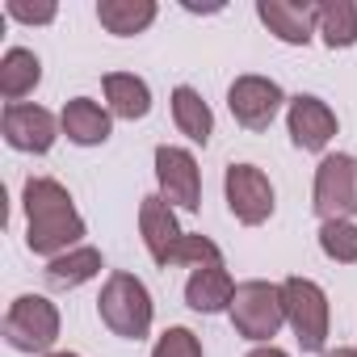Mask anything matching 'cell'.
<instances>
[{"label": "cell", "mask_w": 357, "mask_h": 357, "mask_svg": "<svg viewBox=\"0 0 357 357\" xmlns=\"http://www.w3.org/2000/svg\"><path fill=\"white\" fill-rule=\"evenodd\" d=\"M139 236H143L147 257H151L160 269H168V265H172L176 244L185 240L181 223H176V211H172L160 194H147V198L139 202Z\"/></svg>", "instance_id": "cell-12"}, {"label": "cell", "mask_w": 357, "mask_h": 357, "mask_svg": "<svg viewBox=\"0 0 357 357\" xmlns=\"http://www.w3.org/2000/svg\"><path fill=\"white\" fill-rule=\"evenodd\" d=\"M257 17L286 47H307L315 38V0H257Z\"/></svg>", "instance_id": "cell-13"}, {"label": "cell", "mask_w": 357, "mask_h": 357, "mask_svg": "<svg viewBox=\"0 0 357 357\" xmlns=\"http://www.w3.org/2000/svg\"><path fill=\"white\" fill-rule=\"evenodd\" d=\"M319 252L336 265H357V223L353 219L319 223Z\"/></svg>", "instance_id": "cell-22"}, {"label": "cell", "mask_w": 357, "mask_h": 357, "mask_svg": "<svg viewBox=\"0 0 357 357\" xmlns=\"http://www.w3.org/2000/svg\"><path fill=\"white\" fill-rule=\"evenodd\" d=\"M286 101H290V97L282 93V84L269 80V76H257V72L236 76L231 89H227V109H231V118H236L244 130H252V135L269 130Z\"/></svg>", "instance_id": "cell-8"}, {"label": "cell", "mask_w": 357, "mask_h": 357, "mask_svg": "<svg viewBox=\"0 0 357 357\" xmlns=\"http://www.w3.org/2000/svg\"><path fill=\"white\" fill-rule=\"evenodd\" d=\"M43 80V59L30 47H9L0 59V97L9 105H22V97H30Z\"/></svg>", "instance_id": "cell-19"}, {"label": "cell", "mask_w": 357, "mask_h": 357, "mask_svg": "<svg viewBox=\"0 0 357 357\" xmlns=\"http://www.w3.org/2000/svg\"><path fill=\"white\" fill-rule=\"evenodd\" d=\"M155 181H160V198L168 206H176V211L202 206V168L190 147L160 143L155 147Z\"/></svg>", "instance_id": "cell-9"}, {"label": "cell", "mask_w": 357, "mask_h": 357, "mask_svg": "<svg viewBox=\"0 0 357 357\" xmlns=\"http://www.w3.org/2000/svg\"><path fill=\"white\" fill-rule=\"evenodd\" d=\"M155 0H97V22L114 38H135L155 22Z\"/></svg>", "instance_id": "cell-20"}, {"label": "cell", "mask_w": 357, "mask_h": 357, "mask_svg": "<svg viewBox=\"0 0 357 357\" xmlns=\"http://www.w3.org/2000/svg\"><path fill=\"white\" fill-rule=\"evenodd\" d=\"M5 13L22 26H51L59 17V5L55 0H38V5H30V0H5Z\"/></svg>", "instance_id": "cell-25"}, {"label": "cell", "mask_w": 357, "mask_h": 357, "mask_svg": "<svg viewBox=\"0 0 357 357\" xmlns=\"http://www.w3.org/2000/svg\"><path fill=\"white\" fill-rule=\"evenodd\" d=\"M231 328L236 336L252 340V344H273V336L286 324V303H282V286L265 282V278H248L236 286L231 298Z\"/></svg>", "instance_id": "cell-3"}, {"label": "cell", "mask_w": 357, "mask_h": 357, "mask_svg": "<svg viewBox=\"0 0 357 357\" xmlns=\"http://www.w3.org/2000/svg\"><path fill=\"white\" fill-rule=\"evenodd\" d=\"M0 130H5V143L13 151H26V155H47L55 147V139L63 135L59 118L47 109V105H5V118H0Z\"/></svg>", "instance_id": "cell-10"}, {"label": "cell", "mask_w": 357, "mask_h": 357, "mask_svg": "<svg viewBox=\"0 0 357 357\" xmlns=\"http://www.w3.org/2000/svg\"><path fill=\"white\" fill-rule=\"evenodd\" d=\"M59 126H63L68 143H76V147H101L114 135V114L101 101H93V97H72L59 109Z\"/></svg>", "instance_id": "cell-15"}, {"label": "cell", "mask_w": 357, "mask_h": 357, "mask_svg": "<svg viewBox=\"0 0 357 357\" xmlns=\"http://www.w3.org/2000/svg\"><path fill=\"white\" fill-rule=\"evenodd\" d=\"M101 93H105V109L122 122H143L151 114V89L135 72H105Z\"/></svg>", "instance_id": "cell-16"}, {"label": "cell", "mask_w": 357, "mask_h": 357, "mask_svg": "<svg viewBox=\"0 0 357 357\" xmlns=\"http://www.w3.org/2000/svg\"><path fill=\"white\" fill-rule=\"evenodd\" d=\"M47 357H80V353H68V349H55V353H47Z\"/></svg>", "instance_id": "cell-28"}, {"label": "cell", "mask_w": 357, "mask_h": 357, "mask_svg": "<svg viewBox=\"0 0 357 357\" xmlns=\"http://www.w3.org/2000/svg\"><path fill=\"white\" fill-rule=\"evenodd\" d=\"M336 114H332V105L328 101H319V97H311V93H298V97H290L286 101V130H290V143L298 147V151H324L332 139H336Z\"/></svg>", "instance_id": "cell-11"}, {"label": "cell", "mask_w": 357, "mask_h": 357, "mask_svg": "<svg viewBox=\"0 0 357 357\" xmlns=\"http://www.w3.org/2000/svg\"><path fill=\"white\" fill-rule=\"evenodd\" d=\"M282 303H286V324H290L298 349L303 353H328L332 311H328L324 286L311 282V278H286L282 282Z\"/></svg>", "instance_id": "cell-4"}, {"label": "cell", "mask_w": 357, "mask_h": 357, "mask_svg": "<svg viewBox=\"0 0 357 357\" xmlns=\"http://www.w3.org/2000/svg\"><path fill=\"white\" fill-rule=\"evenodd\" d=\"M244 357H290L286 349H278V344H257L252 353H244Z\"/></svg>", "instance_id": "cell-26"}, {"label": "cell", "mask_w": 357, "mask_h": 357, "mask_svg": "<svg viewBox=\"0 0 357 357\" xmlns=\"http://www.w3.org/2000/svg\"><path fill=\"white\" fill-rule=\"evenodd\" d=\"M172 122H176V130H181L190 143H202V147L215 135V114L202 101V93L190 89V84H176L172 89Z\"/></svg>", "instance_id": "cell-21"}, {"label": "cell", "mask_w": 357, "mask_h": 357, "mask_svg": "<svg viewBox=\"0 0 357 357\" xmlns=\"http://www.w3.org/2000/svg\"><path fill=\"white\" fill-rule=\"evenodd\" d=\"M311 211L319 215V223L357 219V155L336 151L319 160L311 181Z\"/></svg>", "instance_id": "cell-6"}, {"label": "cell", "mask_w": 357, "mask_h": 357, "mask_svg": "<svg viewBox=\"0 0 357 357\" xmlns=\"http://www.w3.org/2000/svg\"><path fill=\"white\" fill-rule=\"evenodd\" d=\"M236 286L240 282L227 273V265L190 269V278H185V307L198 311V315H223V311H231Z\"/></svg>", "instance_id": "cell-14"}, {"label": "cell", "mask_w": 357, "mask_h": 357, "mask_svg": "<svg viewBox=\"0 0 357 357\" xmlns=\"http://www.w3.org/2000/svg\"><path fill=\"white\" fill-rule=\"evenodd\" d=\"M101 269H105V257H101V248H93V244H80V248H72V252H63V257L47 261L43 278H47V286H51V290H76V286L93 282Z\"/></svg>", "instance_id": "cell-17"}, {"label": "cell", "mask_w": 357, "mask_h": 357, "mask_svg": "<svg viewBox=\"0 0 357 357\" xmlns=\"http://www.w3.org/2000/svg\"><path fill=\"white\" fill-rule=\"evenodd\" d=\"M5 340L17 353L47 357L59 340V307L47 294H17L5 311Z\"/></svg>", "instance_id": "cell-5"}, {"label": "cell", "mask_w": 357, "mask_h": 357, "mask_svg": "<svg viewBox=\"0 0 357 357\" xmlns=\"http://www.w3.org/2000/svg\"><path fill=\"white\" fill-rule=\"evenodd\" d=\"M315 34L328 51L357 47V0H315Z\"/></svg>", "instance_id": "cell-18"}, {"label": "cell", "mask_w": 357, "mask_h": 357, "mask_svg": "<svg viewBox=\"0 0 357 357\" xmlns=\"http://www.w3.org/2000/svg\"><path fill=\"white\" fill-rule=\"evenodd\" d=\"M324 357H357V349H328Z\"/></svg>", "instance_id": "cell-27"}, {"label": "cell", "mask_w": 357, "mask_h": 357, "mask_svg": "<svg viewBox=\"0 0 357 357\" xmlns=\"http://www.w3.org/2000/svg\"><path fill=\"white\" fill-rule=\"evenodd\" d=\"M97 315L101 324L122 336V340H143L151 332V319H155V303H151V290L135 278V273H109L105 286H101V298H97Z\"/></svg>", "instance_id": "cell-2"}, {"label": "cell", "mask_w": 357, "mask_h": 357, "mask_svg": "<svg viewBox=\"0 0 357 357\" xmlns=\"http://www.w3.org/2000/svg\"><path fill=\"white\" fill-rule=\"evenodd\" d=\"M172 265H185V269H202V265H223V252L211 236L202 231H185V240L176 244L172 252Z\"/></svg>", "instance_id": "cell-23"}, {"label": "cell", "mask_w": 357, "mask_h": 357, "mask_svg": "<svg viewBox=\"0 0 357 357\" xmlns=\"http://www.w3.org/2000/svg\"><path fill=\"white\" fill-rule=\"evenodd\" d=\"M22 206H26V248L34 257H63L80 248L84 240V219L72 202V194L55 176H30L22 185Z\"/></svg>", "instance_id": "cell-1"}, {"label": "cell", "mask_w": 357, "mask_h": 357, "mask_svg": "<svg viewBox=\"0 0 357 357\" xmlns=\"http://www.w3.org/2000/svg\"><path fill=\"white\" fill-rule=\"evenodd\" d=\"M223 198H227V211L236 215V223H244V227L269 223L273 206H278L273 181L257 164H227V172H223Z\"/></svg>", "instance_id": "cell-7"}, {"label": "cell", "mask_w": 357, "mask_h": 357, "mask_svg": "<svg viewBox=\"0 0 357 357\" xmlns=\"http://www.w3.org/2000/svg\"><path fill=\"white\" fill-rule=\"evenodd\" d=\"M151 357H202V340L190 332V328H168L155 344H151Z\"/></svg>", "instance_id": "cell-24"}]
</instances>
